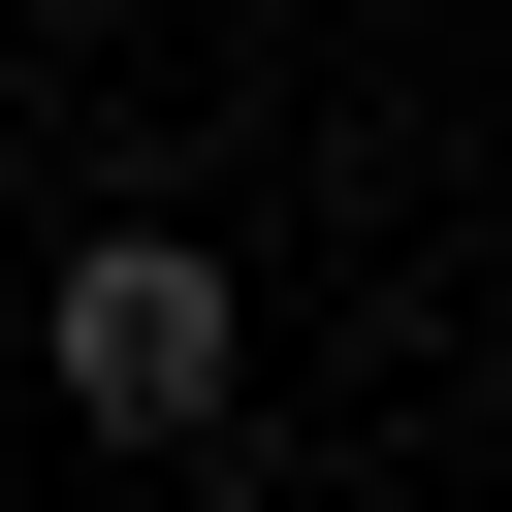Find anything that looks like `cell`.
Returning a JSON list of instances; mask_svg holds the SVG:
<instances>
[{
	"mask_svg": "<svg viewBox=\"0 0 512 512\" xmlns=\"http://www.w3.org/2000/svg\"><path fill=\"white\" fill-rule=\"evenodd\" d=\"M32 352H64V416H96V448H192V416H224V352H256V320H224V256H192V224H96V256H64V320H32Z\"/></svg>",
	"mask_w": 512,
	"mask_h": 512,
	"instance_id": "cell-1",
	"label": "cell"
}]
</instances>
